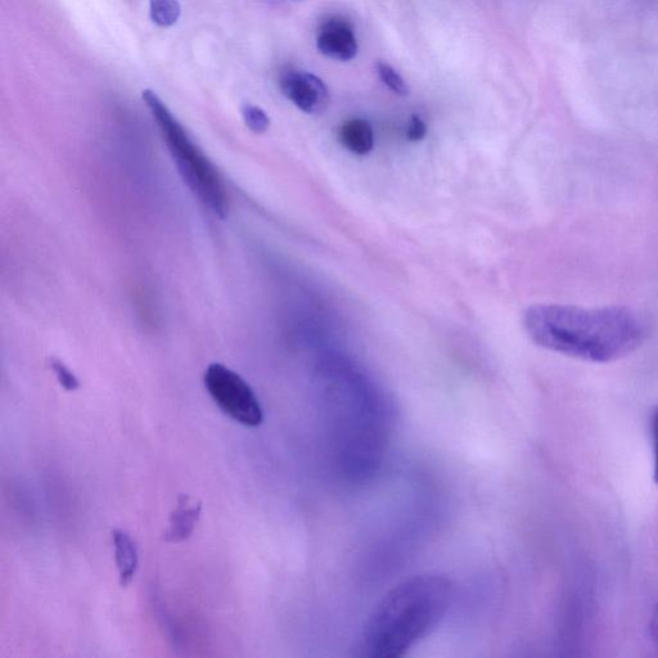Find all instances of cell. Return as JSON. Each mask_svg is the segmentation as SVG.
<instances>
[{
  "label": "cell",
  "mask_w": 658,
  "mask_h": 658,
  "mask_svg": "<svg viewBox=\"0 0 658 658\" xmlns=\"http://www.w3.org/2000/svg\"><path fill=\"white\" fill-rule=\"evenodd\" d=\"M524 328L536 345L592 363L625 358L646 338V324L626 308L534 305L526 310Z\"/></svg>",
  "instance_id": "1"
},
{
  "label": "cell",
  "mask_w": 658,
  "mask_h": 658,
  "mask_svg": "<svg viewBox=\"0 0 658 658\" xmlns=\"http://www.w3.org/2000/svg\"><path fill=\"white\" fill-rule=\"evenodd\" d=\"M143 101L150 108L153 119L177 165L180 177L193 195L211 213L224 219L228 214V195L222 177L213 162L202 152L177 117L151 90H144Z\"/></svg>",
  "instance_id": "3"
},
{
  "label": "cell",
  "mask_w": 658,
  "mask_h": 658,
  "mask_svg": "<svg viewBox=\"0 0 658 658\" xmlns=\"http://www.w3.org/2000/svg\"><path fill=\"white\" fill-rule=\"evenodd\" d=\"M112 539H114L115 558L117 570L120 575V585L125 588L132 583L137 574L139 565L138 547L132 536L125 530H112Z\"/></svg>",
  "instance_id": "8"
},
{
  "label": "cell",
  "mask_w": 658,
  "mask_h": 658,
  "mask_svg": "<svg viewBox=\"0 0 658 658\" xmlns=\"http://www.w3.org/2000/svg\"><path fill=\"white\" fill-rule=\"evenodd\" d=\"M338 138H340L342 146L355 155H368L374 147L372 126L368 121L362 119L346 121L340 128Z\"/></svg>",
  "instance_id": "9"
},
{
  "label": "cell",
  "mask_w": 658,
  "mask_h": 658,
  "mask_svg": "<svg viewBox=\"0 0 658 658\" xmlns=\"http://www.w3.org/2000/svg\"><path fill=\"white\" fill-rule=\"evenodd\" d=\"M51 367L53 372L56 373L57 380L60 382L63 389L67 391H75L79 389L80 382L78 378H76L75 374L72 373L70 369L61 362V360L52 359Z\"/></svg>",
  "instance_id": "13"
},
{
  "label": "cell",
  "mask_w": 658,
  "mask_h": 658,
  "mask_svg": "<svg viewBox=\"0 0 658 658\" xmlns=\"http://www.w3.org/2000/svg\"><path fill=\"white\" fill-rule=\"evenodd\" d=\"M317 47L319 52L331 60L347 62L358 54V40L353 26L340 17L329 18L318 30Z\"/></svg>",
  "instance_id": "6"
},
{
  "label": "cell",
  "mask_w": 658,
  "mask_h": 658,
  "mask_svg": "<svg viewBox=\"0 0 658 658\" xmlns=\"http://www.w3.org/2000/svg\"><path fill=\"white\" fill-rule=\"evenodd\" d=\"M653 480L658 485V408L652 416Z\"/></svg>",
  "instance_id": "15"
},
{
  "label": "cell",
  "mask_w": 658,
  "mask_h": 658,
  "mask_svg": "<svg viewBox=\"0 0 658 658\" xmlns=\"http://www.w3.org/2000/svg\"><path fill=\"white\" fill-rule=\"evenodd\" d=\"M204 382L215 404L234 421L246 427H258L264 422L258 396L240 374L213 363L206 369Z\"/></svg>",
  "instance_id": "4"
},
{
  "label": "cell",
  "mask_w": 658,
  "mask_h": 658,
  "mask_svg": "<svg viewBox=\"0 0 658 658\" xmlns=\"http://www.w3.org/2000/svg\"><path fill=\"white\" fill-rule=\"evenodd\" d=\"M180 4L178 0H151L150 13L152 21L162 27L173 26L179 20Z\"/></svg>",
  "instance_id": "10"
},
{
  "label": "cell",
  "mask_w": 658,
  "mask_h": 658,
  "mask_svg": "<svg viewBox=\"0 0 658 658\" xmlns=\"http://www.w3.org/2000/svg\"><path fill=\"white\" fill-rule=\"evenodd\" d=\"M426 133L427 126L425 121H423L419 116H413L412 119H410L407 128V138L409 141H422V139L426 137Z\"/></svg>",
  "instance_id": "14"
},
{
  "label": "cell",
  "mask_w": 658,
  "mask_h": 658,
  "mask_svg": "<svg viewBox=\"0 0 658 658\" xmlns=\"http://www.w3.org/2000/svg\"><path fill=\"white\" fill-rule=\"evenodd\" d=\"M243 120L250 130L256 134L267 132L270 125L269 116L258 106L246 105L242 107Z\"/></svg>",
  "instance_id": "11"
},
{
  "label": "cell",
  "mask_w": 658,
  "mask_h": 658,
  "mask_svg": "<svg viewBox=\"0 0 658 658\" xmlns=\"http://www.w3.org/2000/svg\"><path fill=\"white\" fill-rule=\"evenodd\" d=\"M453 585L439 574H422L403 581L374 608L364 630V655L403 657L437 628L449 610Z\"/></svg>",
  "instance_id": "2"
},
{
  "label": "cell",
  "mask_w": 658,
  "mask_h": 658,
  "mask_svg": "<svg viewBox=\"0 0 658 658\" xmlns=\"http://www.w3.org/2000/svg\"><path fill=\"white\" fill-rule=\"evenodd\" d=\"M378 75H380L381 80L392 92L399 94V96H407L409 93V88L404 79L396 72L390 65H387L385 62L377 63Z\"/></svg>",
  "instance_id": "12"
},
{
  "label": "cell",
  "mask_w": 658,
  "mask_h": 658,
  "mask_svg": "<svg viewBox=\"0 0 658 658\" xmlns=\"http://www.w3.org/2000/svg\"><path fill=\"white\" fill-rule=\"evenodd\" d=\"M202 512L201 503H191L188 495H180L178 507L171 513L168 529L164 540L168 543H182L191 538Z\"/></svg>",
  "instance_id": "7"
},
{
  "label": "cell",
  "mask_w": 658,
  "mask_h": 658,
  "mask_svg": "<svg viewBox=\"0 0 658 658\" xmlns=\"http://www.w3.org/2000/svg\"><path fill=\"white\" fill-rule=\"evenodd\" d=\"M283 94L301 111L309 115L322 114L327 110L329 92L327 85L310 72L290 70L281 78Z\"/></svg>",
  "instance_id": "5"
},
{
  "label": "cell",
  "mask_w": 658,
  "mask_h": 658,
  "mask_svg": "<svg viewBox=\"0 0 658 658\" xmlns=\"http://www.w3.org/2000/svg\"><path fill=\"white\" fill-rule=\"evenodd\" d=\"M650 633H651V637L653 639V642H655V644L658 648V602H657V606L655 608V611H653L651 624H650Z\"/></svg>",
  "instance_id": "16"
}]
</instances>
